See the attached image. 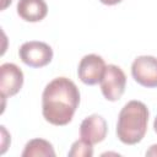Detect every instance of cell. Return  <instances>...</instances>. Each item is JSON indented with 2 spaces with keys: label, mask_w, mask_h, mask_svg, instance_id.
Wrapping results in <instances>:
<instances>
[{
  "label": "cell",
  "mask_w": 157,
  "mask_h": 157,
  "mask_svg": "<svg viewBox=\"0 0 157 157\" xmlns=\"http://www.w3.org/2000/svg\"><path fill=\"white\" fill-rule=\"evenodd\" d=\"M80 104V91L67 77L52 80L42 93V114L44 119L56 126L69 124Z\"/></svg>",
  "instance_id": "1"
},
{
  "label": "cell",
  "mask_w": 157,
  "mask_h": 157,
  "mask_svg": "<svg viewBox=\"0 0 157 157\" xmlns=\"http://www.w3.org/2000/svg\"><path fill=\"white\" fill-rule=\"evenodd\" d=\"M148 108L140 101L128 102L120 110L117 123V136L125 145H136L146 135Z\"/></svg>",
  "instance_id": "2"
},
{
  "label": "cell",
  "mask_w": 157,
  "mask_h": 157,
  "mask_svg": "<svg viewBox=\"0 0 157 157\" xmlns=\"http://www.w3.org/2000/svg\"><path fill=\"white\" fill-rule=\"evenodd\" d=\"M102 94L107 101L115 102L121 98L125 86H126V76L125 72L114 64H109L105 66V71L99 82Z\"/></svg>",
  "instance_id": "3"
},
{
  "label": "cell",
  "mask_w": 157,
  "mask_h": 157,
  "mask_svg": "<svg viewBox=\"0 0 157 157\" xmlns=\"http://www.w3.org/2000/svg\"><path fill=\"white\" fill-rule=\"evenodd\" d=\"M20 59L31 67H43L53 59V49L49 44L39 40H29L21 45Z\"/></svg>",
  "instance_id": "4"
},
{
  "label": "cell",
  "mask_w": 157,
  "mask_h": 157,
  "mask_svg": "<svg viewBox=\"0 0 157 157\" xmlns=\"http://www.w3.org/2000/svg\"><path fill=\"white\" fill-rule=\"evenodd\" d=\"M131 75L144 87H157V58L152 55L137 56L131 64Z\"/></svg>",
  "instance_id": "5"
},
{
  "label": "cell",
  "mask_w": 157,
  "mask_h": 157,
  "mask_svg": "<svg viewBox=\"0 0 157 157\" xmlns=\"http://www.w3.org/2000/svg\"><path fill=\"white\" fill-rule=\"evenodd\" d=\"M105 63L104 59L97 54H87L85 55L80 63L77 69L78 78L85 85H97L101 82L103 74L105 71Z\"/></svg>",
  "instance_id": "6"
},
{
  "label": "cell",
  "mask_w": 157,
  "mask_h": 157,
  "mask_svg": "<svg viewBox=\"0 0 157 157\" xmlns=\"http://www.w3.org/2000/svg\"><path fill=\"white\" fill-rule=\"evenodd\" d=\"M23 85L22 70L12 63H5L0 66V92L1 97H12L17 94Z\"/></svg>",
  "instance_id": "7"
},
{
  "label": "cell",
  "mask_w": 157,
  "mask_h": 157,
  "mask_svg": "<svg viewBox=\"0 0 157 157\" xmlns=\"http://www.w3.org/2000/svg\"><path fill=\"white\" fill-rule=\"evenodd\" d=\"M108 132L105 119L99 114H92L85 118L80 125V136L87 142L96 145L102 142Z\"/></svg>",
  "instance_id": "8"
},
{
  "label": "cell",
  "mask_w": 157,
  "mask_h": 157,
  "mask_svg": "<svg viewBox=\"0 0 157 157\" xmlns=\"http://www.w3.org/2000/svg\"><path fill=\"white\" fill-rule=\"evenodd\" d=\"M17 13L27 22H39L48 13V5L44 0H18Z\"/></svg>",
  "instance_id": "9"
},
{
  "label": "cell",
  "mask_w": 157,
  "mask_h": 157,
  "mask_svg": "<svg viewBox=\"0 0 157 157\" xmlns=\"http://www.w3.org/2000/svg\"><path fill=\"white\" fill-rule=\"evenodd\" d=\"M55 151L53 145L44 139L29 140L22 152V157H54Z\"/></svg>",
  "instance_id": "10"
},
{
  "label": "cell",
  "mask_w": 157,
  "mask_h": 157,
  "mask_svg": "<svg viewBox=\"0 0 157 157\" xmlns=\"http://www.w3.org/2000/svg\"><path fill=\"white\" fill-rule=\"evenodd\" d=\"M93 145L87 142L83 139L76 140L69 151V157H92L93 156Z\"/></svg>",
  "instance_id": "11"
},
{
  "label": "cell",
  "mask_w": 157,
  "mask_h": 157,
  "mask_svg": "<svg viewBox=\"0 0 157 157\" xmlns=\"http://www.w3.org/2000/svg\"><path fill=\"white\" fill-rule=\"evenodd\" d=\"M0 130H1V151H0V153L4 155L11 142V139H10V134L7 132V130L5 129L4 125L0 126Z\"/></svg>",
  "instance_id": "12"
},
{
  "label": "cell",
  "mask_w": 157,
  "mask_h": 157,
  "mask_svg": "<svg viewBox=\"0 0 157 157\" xmlns=\"http://www.w3.org/2000/svg\"><path fill=\"white\" fill-rule=\"evenodd\" d=\"M146 156H152V157H157V144L150 146V148L146 151Z\"/></svg>",
  "instance_id": "13"
},
{
  "label": "cell",
  "mask_w": 157,
  "mask_h": 157,
  "mask_svg": "<svg viewBox=\"0 0 157 157\" xmlns=\"http://www.w3.org/2000/svg\"><path fill=\"white\" fill-rule=\"evenodd\" d=\"M102 4L104 5H108V6H112V5H117L119 2H121L123 0H99Z\"/></svg>",
  "instance_id": "14"
},
{
  "label": "cell",
  "mask_w": 157,
  "mask_h": 157,
  "mask_svg": "<svg viewBox=\"0 0 157 157\" xmlns=\"http://www.w3.org/2000/svg\"><path fill=\"white\" fill-rule=\"evenodd\" d=\"M11 2H12V0H1V10H5Z\"/></svg>",
  "instance_id": "15"
},
{
  "label": "cell",
  "mask_w": 157,
  "mask_h": 157,
  "mask_svg": "<svg viewBox=\"0 0 157 157\" xmlns=\"http://www.w3.org/2000/svg\"><path fill=\"white\" fill-rule=\"evenodd\" d=\"M153 129H155V132L157 134V117L155 118V121H153Z\"/></svg>",
  "instance_id": "16"
}]
</instances>
